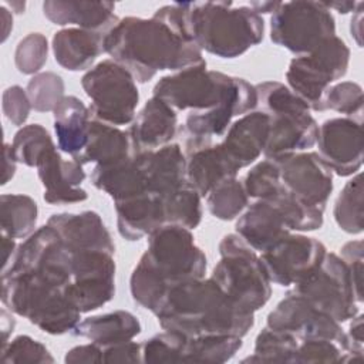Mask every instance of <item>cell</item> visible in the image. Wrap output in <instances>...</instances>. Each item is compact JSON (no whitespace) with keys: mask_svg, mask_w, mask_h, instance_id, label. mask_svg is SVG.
Here are the masks:
<instances>
[{"mask_svg":"<svg viewBox=\"0 0 364 364\" xmlns=\"http://www.w3.org/2000/svg\"><path fill=\"white\" fill-rule=\"evenodd\" d=\"M17 161L14 158L11 144L4 142L3 145V175H1V185H6L16 173Z\"/></svg>","mask_w":364,"mask_h":364,"instance_id":"cell-52","label":"cell"},{"mask_svg":"<svg viewBox=\"0 0 364 364\" xmlns=\"http://www.w3.org/2000/svg\"><path fill=\"white\" fill-rule=\"evenodd\" d=\"M176 132V111L154 95L135 115L128 129L134 154L155 151L172 144Z\"/></svg>","mask_w":364,"mask_h":364,"instance_id":"cell-20","label":"cell"},{"mask_svg":"<svg viewBox=\"0 0 364 364\" xmlns=\"http://www.w3.org/2000/svg\"><path fill=\"white\" fill-rule=\"evenodd\" d=\"M131 155H134V151L128 131L92 118L88 142L82 152L73 159L81 165L91 162L95 165H105Z\"/></svg>","mask_w":364,"mask_h":364,"instance_id":"cell-31","label":"cell"},{"mask_svg":"<svg viewBox=\"0 0 364 364\" xmlns=\"http://www.w3.org/2000/svg\"><path fill=\"white\" fill-rule=\"evenodd\" d=\"M229 77L220 71L208 70L205 61L164 75L154 85L152 95L175 111H206L219 104Z\"/></svg>","mask_w":364,"mask_h":364,"instance_id":"cell-12","label":"cell"},{"mask_svg":"<svg viewBox=\"0 0 364 364\" xmlns=\"http://www.w3.org/2000/svg\"><path fill=\"white\" fill-rule=\"evenodd\" d=\"M219 255L210 279L245 311L260 310L272 296V282L257 252L229 233L219 242Z\"/></svg>","mask_w":364,"mask_h":364,"instance_id":"cell-6","label":"cell"},{"mask_svg":"<svg viewBox=\"0 0 364 364\" xmlns=\"http://www.w3.org/2000/svg\"><path fill=\"white\" fill-rule=\"evenodd\" d=\"M3 364H47L54 363L48 348L30 336L21 334L1 347Z\"/></svg>","mask_w":364,"mask_h":364,"instance_id":"cell-44","label":"cell"},{"mask_svg":"<svg viewBox=\"0 0 364 364\" xmlns=\"http://www.w3.org/2000/svg\"><path fill=\"white\" fill-rule=\"evenodd\" d=\"M91 182L97 189L108 193L114 202L149 193L134 155L111 164L95 165L91 173Z\"/></svg>","mask_w":364,"mask_h":364,"instance_id":"cell-30","label":"cell"},{"mask_svg":"<svg viewBox=\"0 0 364 364\" xmlns=\"http://www.w3.org/2000/svg\"><path fill=\"white\" fill-rule=\"evenodd\" d=\"M105 34L78 27L61 28L53 36L51 48L57 64L68 71H88L105 53Z\"/></svg>","mask_w":364,"mask_h":364,"instance_id":"cell-27","label":"cell"},{"mask_svg":"<svg viewBox=\"0 0 364 364\" xmlns=\"http://www.w3.org/2000/svg\"><path fill=\"white\" fill-rule=\"evenodd\" d=\"M185 336L164 330L141 343L142 363H175L182 361V354L186 343Z\"/></svg>","mask_w":364,"mask_h":364,"instance_id":"cell-43","label":"cell"},{"mask_svg":"<svg viewBox=\"0 0 364 364\" xmlns=\"http://www.w3.org/2000/svg\"><path fill=\"white\" fill-rule=\"evenodd\" d=\"M235 229L259 253L269 250L291 233L279 209L264 199H257L249 205L237 219Z\"/></svg>","mask_w":364,"mask_h":364,"instance_id":"cell-24","label":"cell"},{"mask_svg":"<svg viewBox=\"0 0 364 364\" xmlns=\"http://www.w3.org/2000/svg\"><path fill=\"white\" fill-rule=\"evenodd\" d=\"M38 208L36 200L23 193H3L0 198L1 235L13 239L28 237L36 228Z\"/></svg>","mask_w":364,"mask_h":364,"instance_id":"cell-33","label":"cell"},{"mask_svg":"<svg viewBox=\"0 0 364 364\" xmlns=\"http://www.w3.org/2000/svg\"><path fill=\"white\" fill-rule=\"evenodd\" d=\"M186 181L200 196H206L219 183L233 179L240 171L218 144L200 145L185 151Z\"/></svg>","mask_w":364,"mask_h":364,"instance_id":"cell-26","label":"cell"},{"mask_svg":"<svg viewBox=\"0 0 364 364\" xmlns=\"http://www.w3.org/2000/svg\"><path fill=\"white\" fill-rule=\"evenodd\" d=\"M48 41L41 33H30L23 37L14 51V64L18 73L36 75L47 63Z\"/></svg>","mask_w":364,"mask_h":364,"instance_id":"cell-46","label":"cell"},{"mask_svg":"<svg viewBox=\"0 0 364 364\" xmlns=\"http://www.w3.org/2000/svg\"><path fill=\"white\" fill-rule=\"evenodd\" d=\"M16 320L11 316V311L6 310L4 307L0 311V330H1V347L9 343V337L14 331Z\"/></svg>","mask_w":364,"mask_h":364,"instance_id":"cell-54","label":"cell"},{"mask_svg":"<svg viewBox=\"0 0 364 364\" xmlns=\"http://www.w3.org/2000/svg\"><path fill=\"white\" fill-rule=\"evenodd\" d=\"M181 7L188 37L212 55L236 58L264 37V21L249 6L235 7L232 1H189L181 3Z\"/></svg>","mask_w":364,"mask_h":364,"instance_id":"cell-3","label":"cell"},{"mask_svg":"<svg viewBox=\"0 0 364 364\" xmlns=\"http://www.w3.org/2000/svg\"><path fill=\"white\" fill-rule=\"evenodd\" d=\"M243 188L249 199H269L282 188L279 166L274 159L264 158L245 175Z\"/></svg>","mask_w":364,"mask_h":364,"instance_id":"cell-42","label":"cell"},{"mask_svg":"<svg viewBox=\"0 0 364 364\" xmlns=\"http://www.w3.org/2000/svg\"><path fill=\"white\" fill-rule=\"evenodd\" d=\"M6 4L14 11L16 14H21L26 10V1H6Z\"/></svg>","mask_w":364,"mask_h":364,"instance_id":"cell-59","label":"cell"},{"mask_svg":"<svg viewBox=\"0 0 364 364\" xmlns=\"http://www.w3.org/2000/svg\"><path fill=\"white\" fill-rule=\"evenodd\" d=\"M73 276L65 289L67 297L81 313L94 311L115 296L114 255L102 250L70 252Z\"/></svg>","mask_w":364,"mask_h":364,"instance_id":"cell-14","label":"cell"},{"mask_svg":"<svg viewBox=\"0 0 364 364\" xmlns=\"http://www.w3.org/2000/svg\"><path fill=\"white\" fill-rule=\"evenodd\" d=\"M0 18H1V28H3L1 41H6L13 28V14L4 6H1L0 7Z\"/></svg>","mask_w":364,"mask_h":364,"instance_id":"cell-56","label":"cell"},{"mask_svg":"<svg viewBox=\"0 0 364 364\" xmlns=\"http://www.w3.org/2000/svg\"><path fill=\"white\" fill-rule=\"evenodd\" d=\"M26 91L34 111L53 112L65 97V84L61 75L53 71H43L30 78Z\"/></svg>","mask_w":364,"mask_h":364,"instance_id":"cell-41","label":"cell"},{"mask_svg":"<svg viewBox=\"0 0 364 364\" xmlns=\"http://www.w3.org/2000/svg\"><path fill=\"white\" fill-rule=\"evenodd\" d=\"M267 136V114L262 111H252L230 124L219 145L233 164L242 169L259 159L266 148Z\"/></svg>","mask_w":364,"mask_h":364,"instance_id":"cell-23","label":"cell"},{"mask_svg":"<svg viewBox=\"0 0 364 364\" xmlns=\"http://www.w3.org/2000/svg\"><path fill=\"white\" fill-rule=\"evenodd\" d=\"M105 53L127 68L136 82L151 81L158 71H179L205 63L202 50L158 16H128L105 34Z\"/></svg>","mask_w":364,"mask_h":364,"instance_id":"cell-1","label":"cell"},{"mask_svg":"<svg viewBox=\"0 0 364 364\" xmlns=\"http://www.w3.org/2000/svg\"><path fill=\"white\" fill-rule=\"evenodd\" d=\"M142 363L141 344L132 340L102 347V363Z\"/></svg>","mask_w":364,"mask_h":364,"instance_id":"cell-50","label":"cell"},{"mask_svg":"<svg viewBox=\"0 0 364 364\" xmlns=\"http://www.w3.org/2000/svg\"><path fill=\"white\" fill-rule=\"evenodd\" d=\"M16 249H17L16 240L13 237L1 235V270L7 267V264L10 263V260L16 253Z\"/></svg>","mask_w":364,"mask_h":364,"instance_id":"cell-55","label":"cell"},{"mask_svg":"<svg viewBox=\"0 0 364 364\" xmlns=\"http://www.w3.org/2000/svg\"><path fill=\"white\" fill-rule=\"evenodd\" d=\"M44 188L43 198L50 205H68L84 202L88 198L81 183L87 175L75 159H64L57 148L51 149L36 166Z\"/></svg>","mask_w":364,"mask_h":364,"instance_id":"cell-19","label":"cell"},{"mask_svg":"<svg viewBox=\"0 0 364 364\" xmlns=\"http://www.w3.org/2000/svg\"><path fill=\"white\" fill-rule=\"evenodd\" d=\"M117 213V229L119 235L135 242L165 226L164 202L161 196L142 193L135 198L114 202Z\"/></svg>","mask_w":364,"mask_h":364,"instance_id":"cell-28","label":"cell"},{"mask_svg":"<svg viewBox=\"0 0 364 364\" xmlns=\"http://www.w3.org/2000/svg\"><path fill=\"white\" fill-rule=\"evenodd\" d=\"M139 263L148 267L168 289L206 273V255L195 243L192 232L176 225H165L148 236L146 250Z\"/></svg>","mask_w":364,"mask_h":364,"instance_id":"cell-8","label":"cell"},{"mask_svg":"<svg viewBox=\"0 0 364 364\" xmlns=\"http://www.w3.org/2000/svg\"><path fill=\"white\" fill-rule=\"evenodd\" d=\"M336 36V20L324 1H280L270 16V40L296 55Z\"/></svg>","mask_w":364,"mask_h":364,"instance_id":"cell-10","label":"cell"},{"mask_svg":"<svg viewBox=\"0 0 364 364\" xmlns=\"http://www.w3.org/2000/svg\"><path fill=\"white\" fill-rule=\"evenodd\" d=\"M347 266L355 299L358 304L363 303V262H364V243L363 240H350L344 243L338 255Z\"/></svg>","mask_w":364,"mask_h":364,"instance_id":"cell-49","label":"cell"},{"mask_svg":"<svg viewBox=\"0 0 364 364\" xmlns=\"http://www.w3.org/2000/svg\"><path fill=\"white\" fill-rule=\"evenodd\" d=\"M257 108V92L255 85L240 77H229L222 100L206 111L189 112L185 119V151L213 142L223 136L232 119Z\"/></svg>","mask_w":364,"mask_h":364,"instance_id":"cell-13","label":"cell"},{"mask_svg":"<svg viewBox=\"0 0 364 364\" xmlns=\"http://www.w3.org/2000/svg\"><path fill=\"white\" fill-rule=\"evenodd\" d=\"M154 314L162 330L188 338L210 334L243 338L255 326V313L240 309L210 277L169 287Z\"/></svg>","mask_w":364,"mask_h":364,"instance_id":"cell-2","label":"cell"},{"mask_svg":"<svg viewBox=\"0 0 364 364\" xmlns=\"http://www.w3.org/2000/svg\"><path fill=\"white\" fill-rule=\"evenodd\" d=\"M81 87L91 100L92 118L109 125H129L135 118L139 91L131 73L117 61L102 60L81 78Z\"/></svg>","mask_w":364,"mask_h":364,"instance_id":"cell-9","label":"cell"},{"mask_svg":"<svg viewBox=\"0 0 364 364\" xmlns=\"http://www.w3.org/2000/svg\"><path fill=\"white\" fill-rule=\"evenodd\" d=\"M57 146L71 158L78 156L88 142L91 112L75 95H65L53 111Z\"/></svg>","mask_w":364,"mask_h":364,"instance_id":"cell-29","label":"cell"},{"mask_svg":"<svg viewBox=\"0 0 364 364\" xmlns=\"http://www.w3.org/2000/svg\"><path fill=\"white\" fill-rule=\"evenodd\" d=\"M1 108L4 117L17 127L24 125L27 121L30 111L33 109L27 91L20 85L7 87L3 91L1 97Z\"/></svg>","mask_w":364,"mask_h":364,"instance_id":"cell-48","label":"cell"},{"mask_svg":"<svg viewBox=\"0 0 364 364\" xmlns=\"http://www.w3.org/2000/svg\"><path fill=\"white\" fill-rule=\"evenodd\" d=\"M280 1H252L249 4L250 9H253L257 14H267V13H273L277 7H279Z\"/></svg>","mask_w":364,"mask_h":364,"instance_id":"cell-58","label":"cell"},{"mask_svg":"<svg viewBox=\"0 0 364 364\" xmlns=\"http://www.w3.org/2000/svg\"><path fill=\"white\" fill-rule=\"evenodd\" d=\"M363 175L354 173L344 185L334 202V220L341 230L350 235L363 232Z\"/></svg>","mask_w":364,"mask_h":364,"instance_id":"cell-37","label":"cell"},{"mask_svg":"<svg viewBox=\"0 0 364 364\" xmlns=\"http://www.w3.org/2000/svg\"><path fill=\"white\" fill-rule=\"evenodd\" d=\"M264 200L272 202L279 209L291 232H311L323 226L324 210L306 203L289 192L283 183L277 193Z\"/></svg>","mask_w":364,"mask_h":364,"instance_id":"cell-35","label":"cell"},{"mask_svg":"<svg viewBox=\"0 0 364 364\" xmlns=\"http://www.w3.org/2000/svg\"><path fill=\"white\" fill-rule=\"evenodd\" d=\"M255 88L259 111L269 117L264 158L277 159L316 145L317 121L311 117L310 108L287 85L279 81H263Z\"/></svg>","mask_w":364,"mask_h":364,"instance_id":"cell-5","label":"cell"},{"mask_svg":"<svg viewBox=\"0 0 364 364\" xmlns=\"http://www.w3.org/2000/svg\"><path fill=\"white\" fill-rule=\"evenodd\" d=\"M363 7L364 3L360 1L357 3L355 10L353 11V17H351V24H350V33L351 37L354 38L357 47H361V37H363Z\"/></svg>","mask_w":364,"mask_h":364,"instance_id":"cell-53","label":"cell"},{"mask_svg":"<svg viewBox=\"0 0 364 364\" xmlns=\"http://www.w3.org/2000/svg\"><path fill=\"white\" fill-rule=\"evenodd\" d=\"M346 351L334 341L323 338L299 340L291 363H346Z\"/></svg>","mask_w":364,"mask_h":364,"instance_id":"cell-47","label":"cell"},{"mask_svg":"<svg viewBox=\"0 0 364 364\" xmlns=\"http://www.w3.org/2000/svg\"><path fill=\"white\" fill-rule=\"evenodd\" d=\"M318 155L338 176H353L363 165L361 119L338 117L324 121L318 127Z\"/></svg>","mask_w":364,"mask_h":364,"instance_id":"cell-18","label":"cell"},{"mask_svg":"<svg viewBox=\"0 0 364 364\" xmlns=\"http://www.w3.org/2000/svg\"><path fill=\"white\" fill-rule=\"evenodd\" d=\"M57 148L50 132L40 124L21 127L13 138L11 149L18 164L36 168L47 152Z\"/></svg>","mask_w":364,"mask_h":364,"instance_id":"cell-39","label":"cell"},{"mask_svg":"<svg viewBox=\"0 0 364 364\" xmlns=\"http://www.w3.org/2000/svg\"><path fill=\"white\" fill-rule=\"evenodd\" d=\"M1 303L51 336L73 333L82 314L61 286L36 272L1 274Z\"/></svg>","mask_w":364,"mask_h":364,"instance_id":"cell-4","label":"cell"},{"mask_svg":"<svg viewBox=\"0 0 364 364\" xmlns=\"http://www.w3.org/2000/svg\"><path fill=\"white\" fill-rule=\"evenodd\" d=\"M141 330V323L132 313L127 310H115L81 320L71 334L88 338L90 341L105 347L134 340Z\"/></svg>","mask_w":364,"mask_h":364,"instance_id":"cell-32","label":"cell"},{"mask_svg":"<svg viewBox=\"0 0 364 364\" xmlns=\"http://www.w3.org/2000/svg\"><path fill=\"white\" fill-rule=\"evenodd\" d=\"M363 88L354 81H340L330 85L324 95V108L344 114L348 118H363Z\"/></svg>","mask_w":364,"mask_h":364,"instance_id":"cell-45","label":"cell"},{"mask_svg":"<svg viewBox=\"0 0 364 364\" xmlns=\"http://www.w3.org/2000/svg\"><path fill=\"white\" fill-rule=\"evenodd\" d=\"M327 253L316 237L289 233L269 250L260 253L269 279L282 287L296 286L311 276Z\"/></svg>","mask_w":364,"mask_h":364,"instance_id":"cell-15","label":"cell"},{"mask_svg":"<svg viewBox=\"0 0 364 364\" xmlns=\"http://www.w3.org/2000/svg\"><path fill=\"white\" fill-rule=\"evenodd\" d=\"M297 346L299 340L291 333L266 326L255 340L253 354L242 363H291Z\"/></svg>","mask_w":364,"mask_h":364,"instance_id":"cell-38","label":"cell"},{"mask_svg":"<svg viewBox=\"0 0 364 364\" xmlns=\"http://www.w3.org/2000/svg\"><path fill=\"white\" fill-rule=\"evenodd\" d=\"M348 64V46L338 36H333L313 51L290 61L286 71L287 87L310 111H326L324 95L334 81L347 74Z\"/></svg>","mask_w":364,"mask_h":364,"instance_id":"cell-7","label":"cell"},{"mask_svg":"<svg viewBox=\"0 0 364 364\" xmlns=\"http://www.w3.org/2000/svg\"><path fill=\"white\" fill-rule=\"evenodd\" d=\"M266 326L289 331L297 337V340H330L346 351V331L341 328L340 323L291 290L267 314Z\"/></svg>","mask_w":364,"mask_h":364,"instance_id":"cell-16","label":"cell"},{"mask_svg":"<svg viewBox=\"0 0 364 364\" xmlns=\"http://www.w3.org/2000/svg\"><path fill=\"white\" fill-rule=\"evenodd\" d=\"M198 191L186 181L175 192L162 198L165 223L186 228L189 230L199 226L202 220V203Z\"/></svg>","mask_w":364,"mask_h":364,"instance_id":"cell-36","label":"cell"},{"mask_svg":"<svg viewBox=\"0 0 364 364\" xmlns=\"http://www.w3.org/2000/svg\"><path fill=\"white\" fill-rule=\"evenodd\" d=\"M291 291L307 299L316 309L340 324L358 314V301L347 266L336 253H326L318 269L293 286Z\"/></svg>","mask_w":364,"mask_h":364,"instance_id":"cell-11","label":"cell"},{"mask_svg":"<svg viewBox=\"0 0 364 364\" xmlns=\"http://www.w3.org/2000/svg\"><path fill=\"white\" fill-rule=\"evenodd\" d=\"M326 7L328 10H336L338 11L340 14H347V13H353L357 7V3L355 1H324Z\"/></svg>","mask_w":364,"mask_h":364,"instance_id":"cell-57","label":"cell"},{"mask_svg":"<svg viewBox=\"0 0 364 364\" xmlns=\"http://www.w3.org/2000/svg\"><path fill=\"white\" fill-rule=\"evenodd\" d=\"M283 186L321 210L333 192V172L317 152H294L274 159Z\"/></svg>","mask_w":364,"mask_h":364,"instance_id":"cell-17","label":"cell"},{"mask_svg":"<svg viewBox=\"0 0 364 364\" xmlns=\"http://www.w3.org/2000/svg\"><path fill=\"white\" fill-rule=\"evenodd\" d=\"M247 205L249 196L243 183L236 178L219 183L206 195L208 210L219 220L236 219Z\"/></svg>","mask_w":364,"mask_h":364,"instance_id":"cell-40","label":"cell"},{"mask_svg":"<svg viewBox=\"0 0 364 364\" xmlns=\"http://www.w3.org/2000/svg\"><path fill=\"white\" fill-rule=\"evenodd\" d=\"M239 336L210 334L186 338L182 361L188 363H226L242 348Z\"/></svg>","mask_w":364,"mask_h":364,"instance_id":"cell-34","label":"cell"},{"mask_svg":"<svg viewBox=\"0 0 364 364\" xmlns=\"http://www.w3.org/2000/svg\"><path fill=\"white\" fill-rule=\"evenodd\" d=\"M64 363H68V364L102 363V347L92 341L90 344L75 346L65 353Z\"/></svg>","mask_w":364,"mask_h":364,"instance_id":"cell-51","label":"cell"},{"mask_svg":"<svg viewBox=\"0 0 364 364\" xmlns=\"http://www.w3.org/2000/svg\"><path fill=\"white\" fill-rule=\"evenodd\" d=\"M111 1H81V0H46L44 16L57 26H75L78 28L107 34L119 18L114 13Z\"/></svg>","mask_w":364,"mask_h":364,"instance_id":"cell-25","label":"cell"},{"mask_svg":"<svg viewBox=\"0 0 364 364\" xmlns=\"http://www.w3.org/2000/svg\"><path fill=\"white\" fill-rule=\"evenodd\" d=\"M149 193L165 198L186 183V156L179 144L134 154Z\"/></svg>","mask_w":364,"mask_h":364,"instance_id":"cell-22","label":"cell"},{"mask_svg":"<svg viewBox=\"0 0 364 364\" xmlns=\"http://www.w3.org/2000/svg\"><path fill=\"white\" fill-rule=\"evenodd\" d=\"M60 235L68 252L102 250L115 255V245L101 216L94 210L55 213L47 220Z\"/></svg>","mask_w":364,"mask_h":364,"instance_id":"cell-21","label":"cell"}]
</instances>
